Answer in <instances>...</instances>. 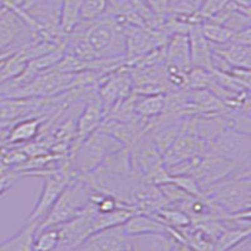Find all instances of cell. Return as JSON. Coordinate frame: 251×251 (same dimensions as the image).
I'll list each match as a JSON object with an SVG mask.
<instances>
[{
  "label": "cell",
  "mask_w": 251,
  "mask_h": 251,
  "mask_svg": "<svg viewBox=\"0 0 251 251\" xmlns=\"http://www.w3.org/2000/svg\"><path fill=\"white\" fill-rule=\"evenodd\" d=\"M128 249V235L122 226L93 232L79 244L75 251H125Z\"/></svg>",
  "instance_id": "cell-8"
},
{
  "label": "cell",
  "mask_w": 251,
  "mask_h": 251,
  "mask_svg": "<svg viewBox=\"0 0 251 251\" xmlns=\"http://www.w3.org/2000/svg\"><path fill=\"white\" fill-rule=\"evenodd\" d=\"M152 215L160 220L161 223L165 224L166 226L175 228L177 231H181L183 228L188 227L192 223L191 219L185 212L181 211L180 208H177L171 205L161 208V210H158V211Z\"/></svg>",
  "instance_id": "cell-21"
},
{
  "label": "cell",
  "mask_w": 251,
  "mask_h": 251,
  "mask_svg": "<svg viewBox=\"0 0 251 251\" xmlns=\"http://www.w3.org/2000/svg\"><path fill=\"white\" fill-rule=\"evenodd\" d=\"M210 153L223 157L241 167L250 169L251 137L250 134L225 128L208 146Z\"/></svg>",
  "instance_id": "cell-6"
},
{
  "label": "cell",
  "mask_w": 251,
  "mask_h": 251,
  "mask_svg": "<svg viewBox=\"0 0 251 251\" xmlns=\"http://www.w3.org/2000/svg\"><path fill=\"white\" fill-rule=\"evenodd\" d=\"M79 24V0H63L59 18L60 31L64 35H68Z\"/></svg>",
  "instance_id": "cell-20"
},
{
  "label": "cell",
  "mask_w": 251,
  "mask_h": 251,
  "mask_svg": "<svg viewBox=\"0 0 251 251\" xmlns=\"http://www.w3.org/2000/svg\"><path fill=\"white\" fill-rule=\"evenodd\" d=\"M228 43H235V44H241V46H249L251 47V29L249 28L243 29V30L232 31L231 39Z\"/></svg>",
  "instance_id": "cell-28"
},
{
  "label": "cell",
  "mask_w": 251,
  "mask_h": 251,
  "mask_svg": "<svg viewBox=\"0 0 251 251\" xmlns=\"http://www.w3.org/2000/svg\"><path fill=\"white\" fill-rule=\"evenodd\" d=\"M211 46L215 54L220 55L232 68H246L251 67V48L241 44L226 43L220 46Z\"/></svg>",
  "instance_id": "cell-15"
},
{
  "label": "cell",
  "mask_w": 251,
  "mask_h": 251,
  "mask_svg": "<svg viewBox=\"0 0 251 251\" xmlns=\"http://www.w3.org/2000/svg\"><path fill=\"white\" fill-rule=\"evenodd\" d=\"M134 214V211L131 207H118L113 211L109 212H98L94 216L93 221L91 225V231L89 235L93 232L100 231L104 228L114 227V226H122L123 224Z\"/></svg>",
  "instance_id": "cell-18"
},
{
  "label": "cell",
  "mask_w": 251,
  "mask_h": 251,
  "mask_svg": "<svg viewBox=\"0 0 251 251\" xmlns=\"http://www.w3.org/2000/svg\"><path fill=\"white\" fill-rule=\"evenodd\" d=\"M178 243L169 234H142L128 236L131 251H176Z\"/></svg>",
  "instance_id": "cell-13"
},
{
  "label": "cell",
  "mask_w": 251,
  "mask_h": 251,
  "mask_svg": "<svg viewBox=\"0 0 251 251\" xmlns=\"http://www.w3.org/2000/svg\"><path fill=\"white\" fill-rule=\"evenodd\" d=\"M25 31H29L23 20L20 19L12 9L3 8L0 10V53L10 50L15 43H19L20 38ZM25 46V43L20 42ZM29 44V43H28Z\"/></svg>",
  "instance_id": "cell-10"
},
{
  "label": "cell",
  "mask_w": 251,
  "mask_h": 251,
  "mask_svg": "<svg viewBox=\"0 0 251 251\" xmlns=\"http://www.w3.org/2000/svg\"><path fill=\"white\" fill-rule=\"evenodd\" d=\"M126 234L128 236L142 234H169L174 239H176L178 243H183V237L180 231L175 228L166 226L161 223L160 220L154 217L152 214H142V212H134L125 224H123Z\"/></svg>",
  "instance_id": "cell-9"
},
{
  "label": "cell",
  "mask_w": 251,
  "mask_h": 251,
  "mask_svg": "<svg viewBox=\"0 0 251 251\" xmlns=\"http://www.w3.org/2000/svg\"><path fill=\"white\" fill-rule=\"evenodd\" d=\"M43 121L37 117H26L12 125L6 136V145H24L31 142L39 136Z\"/></svg>",
  "instance_id": "cell-14"
},
{
  "label": "cell",
  "mask_w": 251,
  "mask_h": 251,
  "mask_svg": "<svg viewBox=\"0 0 251 251\" xmlns=\"http://www.w3.org/2000/svg\"><path fill=\"white\" fill-rule=\"evenodd\" d=\"M125 251H131V250H129V248L128 249H126V250Z\"/></svg>",
  "instance_id": "cell-31"
},
{
  "label": "cell",
  "mask_w": 251,
  "mask_h": 251,
  "mask_svg": "<svg viewBox=\"0 0 251 251\" xmlns=\"http://www.w3.org/2000/svg\"><path fill=\"white\" fill-rule=\"evenodd\" d=\"M125 147L100 128L92 132L71 157V167L78 175H86L100 167L108 154Z\"/></svg>",
  "instance_id": "cell-4"
},
{
  "label": "cell",
  "mask_w": 251,
  "mask_h": 251,
  "mask_svg": "<svg viewBox=\"0 0 251 251\" xmlns=\"http://www.w3.org/2000/svg\"><path fill=\"white\" fill-rule=\"evenodd\" d=\"M201 33L206 38L208 43L212 46H220V44H226L230 42L232 35V30L226 28L225 25L219 23H215L211 20H205L200 24Z\"/></svg>",
  "instance_id": "cell-22"
},
{
  "label": "cell",
  "mask_w": 251,
  "mask_h": 251,
  "mask_svg": "<svg viewBox=\"0 0 251 251\" xmlns=\"http://www.w3.org/2000/svg\"><path fill=\"white\" fill-rule=\"evenodd\" d=\"M250 176V170L239 172L210 186L203 191V195L225 214L237 215L248 212L251 207Z\"/></svg>",
  "instance_id": "cell-2"
},
{
  "label": "cell",
  "mask_w": 251,
  "mask_h": 251,
  "mask_svg": "<svg viewBox=\"0 0 251 251\" xmlns=\"http://www.w3.org/2000/svg\"><path fill=\"white\" fill-rule=\"evenodd\" d=\"M133 78L131 71L123 64L107 73L96 87V93L102 103L104 113H108L117 103L133 94Z\"/></svg>",
  "instance_id": "cell-5"
},
{
  "label": "cell",
  "mask_w": 251,
  "mask_h": 251,
  "mask_svg": "<svg viewBox=\"0 0 251 251\" xmlns=\"http://www.w3.org/2000/svg\"><path fill=\"white\" fill-rule=\"evenodd\" d=\"M75 30L79 31L96 59L126 60L125 30L108 15L79 24Z\"/></svg>",
  "instance_id": "cell-1"
},
{
  "label": "cell",
  "mask_w": 251,
  "mask_h": 251,
  "mask_svg": "<svg viewBox=\"0 0 251 251\" xmlns=\"http://www.w3.org/2000/svg\"><path fill=\"white\" fill-rule=\"evenodd\" d=\"M171 182H174L177 187H180L186 194L191 195L194 197H205L203 191L201 190L200 185L192 176L188 175H180V176H172Z\"/></svg>",
  "instance_id": "cell-25"
},
{
  "label": "cell",
  "mask_w": 251,
  "mask_h": 251,
  "mask_svg": "<svg viewBox=\"0 0 251 251\" xmlns=\"http://www.w3.org/2000/svg\"><path fill=\"white\" fill-rule=\"evenodd\" d=\"M136 94V93H134ZM166 93L136 94L134 111L143 120H152L165 113Z\"/></svg>",
  "instance_id": "cell-16"
},
{
  "label": "cell",
  "mask_w": 251,
  "mask_h": 251,
  "mask_svg": "<svg viewBox=\"0 0 251 251\" xmlns=\"http://www.w3.org/2000/svg\"><path fill=\"white\" fill-rule=\"evenodd\" d=\"M147 5L152 9V12L161 18H166L169 13L170 0H145Z\"/></svg>",
  "instance_id": "cell-29"
},
{
  "label": "cell",
  "mask_w": 251,
  "mask_h": 251,
  "mask_svg": "<svg viewBox=\"0 0 251 251\" xmlns=\"http://www.w3.org/2000/svg\"><path fill=\"white\" fill-rule=\"evenodd\" d=\"M227 1L228 0H202L197 13L205 22V20L211 19L212 17H215L226 5Z\"/></svg>",
  "instance_id": "cell-27"
},
{
  "label": "cell",
  "mask_w": 251,
  "mask_h": 251,
  "mask_svg": "<svg viewBox=\"0 0 251 251\" xmlns=\"http://www.w3.org/2000/svg\"><path fill=\"white\" fill-rule=\"evenodd\" d=\"M132 169L138 176L145 178L158 166L163 165L162 154L156 149L151 136L147 132L128 147Z\"/></svg>",
  "instance_id": "cell-7"
},
{
  "label": "cell",
  "mask_w": 251,
  "mask_h": 251,
  "mask_svg": "<svg viewBox=\"0 0 251 251\" xmlns=\"http://www.w3.org/2000/svg\"><path fill=\"white\" fill-rule=\"evenodd\" d=\"M250 227H225L214 243V251H231L246 243L250 237Z\"/></svg>",
  "instance_id": "cell-19"
},
{
  "label": "cell",
  "mask_w": 251,
  "mask_h": 251,
  "mask_svg": "<svg viewBox=\"0 0 251 251\" xmlns=\"http://www.w3.org/2000/svg\"><path fill=\"white\" fill-rule=\"evenodd\" d=\"M176 251H192L191 249L188 248L186 244H178V246H177Z\"/></svg>",
  "instance_id": "cell-30"
},
{
  "label": "cell",
  "mask_w": 251,
  "mask_h": 251,
  "mask_svg": "<svg viewBox=\"0 0 251 251\" xmlns=\"http://www.w3.org/2000/svg\"><path fill=\"white\" fill-rule=\"evenodd\" d=\"M188 44H190V59L191 68H201L212 71V49L210 43L201 33L200 25H196L188 31Z\"/></svg>",
  "instance_id": "cell-12"
},
{
  "label": "cell",
  "mask_w": 251,
  "mask_h": 251,
  "mask_svg": "<svg viewBox=\"0 0 251 251\" xmlns=\"http://www.w3.org/2000/svg\"><path fill=\"white\" fill-rule=\"evenodd\" d=\"M92 194L93 190L82 175L73 177L71 182L64 187L54 205L51 206L50 211L40 221L37 231L43 228L55 227L79 215L91 202Z\"/></svg>",
  "instance_id": "cell-3"
},
{
  "label": "cell",
  "mask_w": 251,
  "mask_h": 251,
  "mask_svg": "<svg viewBox=\"0 0 251 251\" xmlns=\"http://www.w3.org/2000/svg\"><path fill=\"white\" fill-rule=\"evenodd\" d=\"M38 225L39 224L35 221L25 223V225L17 234L0 243V251H34L33 245H34Z\"/></svg>",
  "instance_id": "cell-17"
},
{
  "label": "cell",
  "mask_w": 251,
  "mask_h": 251,
  "mask_svg": "<svg viewBox=\"0 0 251 251\" xmlns=\"http://www.w3.org/2000/svg\"><path fill=\"white\" fill-rule=\"evenodd\" d=\"M59 245V232L57 227H48L39 230L35 234L34 251H54Z\"/></svg>",
  "instance_id": "cell-24"
},
{
  "label": "cell",
  "mask_w": 251,
  "mask_h": 251,
  "mask_svg": "<svg viewBox=\"0 0 251 251\" xmlns=\"http://www.w3.org/2000/svg\"><path fill=\"white\" fill-rule=\"evenodd\" d=\"M202 0H170L169 13L176 15H192L197 13Z\"/></svg>",
  "instance_id": "cell-26"
},
{
  "label": "cell",
  "mask_w": 251,
  "mask_h": 251,
  "mask_svg": "<svg viewBox=\"0 0 251 251\" xmlns=\"http://www.w3.org/2000/svg\"><path fill=\"white\" fill-rule=\"evenodd\" d=\"M107 0H79V19L82 23H91L106 15Z\"/></svg>",
  "instance_id": "cell-23"
},
{
  "label": "cell",
  "mask_w": 251,
  "mask_h": 251,
  "mask_svg": "<svg viewBox=\"0 0 251 251\" xmlns=\"http://www.w3.org/2000/svg\"><path fill=\"white\" fill-rule=\"evenodd\" d=\"M165 64L166 67L180 69L186 73L191 69L187 34H174L170 37L165 46Z\"/></svg>",
  "instance_id": "cell-11"
}]
</instances>
